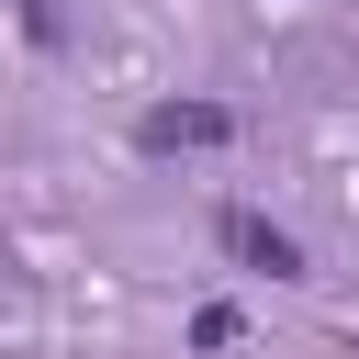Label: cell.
<instances>
[{
	"mask_svg": "<svg viewBox=\"0 0 359 359\" xmlns=\"http://www.w3.org/2000/svg\"><path fill=\"white\" fill-rule=\"evenodd\" d=\"M224 135H236V112H224V101H157V112L135 123V146H146V157H180V146H224Z\"/></svg>",
	"mask_w": 359,
	"mask_h": 359,
	"instance_id": "obj_1",
	"label": "cell"
},
{
	"mask_svg": "<svg viewBox=\"0 0 359 359\" xmlns=\"http://www.w3.org/2000/svg\"><path fill=\"white\" fill-rule=\"evenodd\" d=\"M213 236H224V258H247V269H269V280H303V247H292L269 213H213Z\"/></svg>",
	"mask_w": 359,
	"mask_h": 359,
	"instance_id": "obj_2",
	"label": "cell"
},
{
	"mask_svg": "<svg viewBox=\"0 0 359 359\" xmlns=\"http://www.w3.org/2000/svg\"><path fill=\"white\" fill-rule=\"evenodd\" d=\"M236 337H247L236 303H202V314H191V348H236Z\"/></svg>",
	"mask_w": 359,
	"mask_h": 359,
	"instance_id": "obj_3",
	"label": "cell"
}]
</instances>
